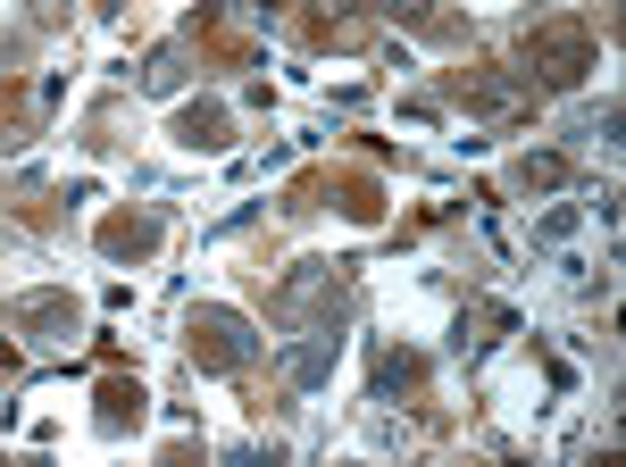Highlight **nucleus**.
I'll list each match as a JSON object with an SVG mask.
<instances>
[{
    "label": "nucleus",
    "mask_w": 626,
    "mask_h": 467,
    "mask_svg": "<svg viewBox=\"0 0 626 467\" xmlns=\"http://www.w3.org/2000/svg\"><path fill=\"white\" fill-rule=\"evenodd\" d=\"M192 359H201V368H217V375H234V368H251V359H259V335H251L234 309H192Z\"/></svg>",
    "instance_id": "nucleus-1"
},
{
    "label": "nucleus",
    "mask_w": 626,
    "mask_h": 467,
    "mask_svg": "<svg viewBox=\"0 0 626 467\" xmlns=\"http://www.w3.org/2000/svg\"><path fill=\"white\" fill-rule=\"evenodd\" d=\"M527 67L543 75V84H576V75L593 67V34L585 25H543V34H527Z\"/></svg>",
    "instance_id": "nucleus-2"
},
{
    "label": "nucleus",
    "mask_w": 626,
    "mask_h": 467,
    "mask_svg": "<svg viewBox=\"0 0 626 467\" xmlns=\"http://www.w3.org/2000/svg\"><path fill=\"white\" fill-rule=\"evenodd\" d=\"M459 100H468V109H485V117L518 109V93H510V84H501V75H459Z\"/></svg>",
    "instance_id": "nucleus-3"
},
{
    "label": "nucleus",
    "mask_w": 626,
    "mask_h": 467,
    "mask_svg": "<svg viewBox=\"0 0 626 467\" xmlns=\"http://www.w3.org/2000/svg\"><path fill=\"white\" fill-rule=\"evenodd\" d=\"M184 142L192 150H226V109H209V100H201V109H184Z\"/></svg>",
    "instance_id": "nucleus-4"
},
{
    "label": "nucleus",
    "mask_w": 626,
    "mask_h": 467,
    "mask_svg": "<svg viewBox=\"0 0 626 467\" xmlns=\"http://www.w3.org/2000/svg\"><path fill=\"white\" fill-rule=\"evenodd\" d=\"M151 243H159L151 217H117V225H109V251H117V259H126V251H151Z\"/></svg>",
    "instance_id": "nucleus-5"
},
{
    "label": "nucleus",
    "mask_w": 626,
    "mask_h": 467,
    "mask_svg": "<svg viewBox=\"0 0 626 467\" xmlns=\"http://www.w3.org/2000/svg\"><path fill=\"white\" fill-rule=\"evenodd\" d=\"M134 410H142V384H109V401H100V426H126Z\"/></svg>",
    "instance_id": "nucleus-6"
},
{
    "label": "nucleus",
    "mask_w": 626,
    "mask_h": 467,
    "mask_svg": "<svg viewBox=\"0 0 626 467\" xmlns=\"http://www.w3.org/2000/svg\"><path fill=\"white\" fill-rule=\"evenodd\" d=\"M518 176H527V192H551V184H560V176H569V168H560V159H551V150H543V159H527V168H518Z\"/></svg>",
    "instance_id": "nucleus-7"
},
{
    "label": "nucleus",
    "mask_w": 626,
    "mask_h": 467,
    "mask_svg": "<svg viewBox=\"0 0 626 467\" xmlns=\"http://www.w3.org/2000/svg\"><path fill=\"white\" fill-rule=\"evenodd\" d=\"M401 384H417V359H410V351L384 359V393H401Z\"/></svg>",
    "instance_id": "nucleus-8"
}]
</instances>
